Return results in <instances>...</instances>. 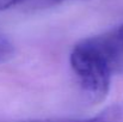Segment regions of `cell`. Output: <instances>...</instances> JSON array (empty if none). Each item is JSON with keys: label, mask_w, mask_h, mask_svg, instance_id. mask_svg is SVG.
I'll return each instance as SVG.
<instances>
[{"label": "cell", "mask_w": 123, "mask_h": 122, "mask_svg": "<svg viewBox=\"0 0 123 122\" xmlns=\"http://www.w3.org/2000/svg\"><path fill=\"white\" fill-rule=\"evenodd\" d=\"M123 60V49L112 32L79 41L69 54V65L77 83L97 103L110 91L111 78Z\"/></svg>", "instance_id": "6da1fadb"}, {"label": "cell", "mask_w": 123, "mask_h": 122, "mask_svg": "<svg viewBox=\"0 0 123 122\" xmlns=\"http://www.w3.org/2000/svg\"><path fill=\"white\" fill-rule=\"evenodd\" d=\"M26 122H123V103H114L99 114L86 119H47Z\"/></svg>", "instance_id": "7a4b0ae2"}, {"label": "cell", "mask_w": 123, "mask_h": 122, "mask_svg": "<svg viewBox=\"0 0 123 122\" xmlns=\"http://www.w3.org/2000/svg\"><path fill=\"white\" fill-rule=\"evenodd\" d=\"M14 55V45L10 39L0 31V64L7 62Z\"/></svg>", "instance_id": "3957f363"}, {"label": "cell", "mask_w": 123, "mask_h": 122, "mask_svg": "<svg viewBox=\"0 0 123 122\" xmlns=\"http://www.w3.org/2000/svg\"><path fill=\"white\" fill-rule=\"evenodd\" d=\"M29 1H37V0H0V12L10 10L12 7L19 6V5L29 2Z\"/></svg>", "instance_id": "277c9868"}, {"label": "cell", "mask_w": 123, "mask_h": 122, "mask_svg": "<svg viewBox=\"0 0 123 122\" xmlns=\"http://www.w3.org/2000/svg\"><path fill=\"white\" fill-rule=\"evenodd\" d=\"M111 32H112L115 40L117 41V43L120 44V47L123 49V24L122 25H120L117 29H115V30L111 31Z\"/></svg>", "instance_id": "5b68a950"}, {"label": "cell", "mask_w": 123, "mask_h": 122, "mask_svg": "<svg viewBox=\"0 0 123 122\" xmlns=\"http://www.w3.org/2000/svg\"><path fill=\"white\" fill-rule=\"evenodd\" d=\"M40 4L42 5H57V4H62V2H66V1H71V0H37Z\"/></svg>", "instance_id": "8992f818"}]
</instances>
